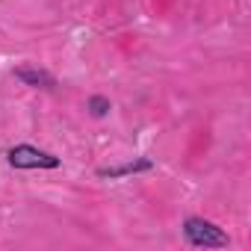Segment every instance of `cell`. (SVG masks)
<instances>
[{
	"label": "cell",
	"mask_w": 251,
	"mask_h": 251,
	"mask_svg": "<svg viewBox=\"0 0 251 251\" xmlns=\"http://www.w3.org/2000/svg\"><path fill=\"white\" fill-rule=\"evenodd\" d=\"M6 163H9L12 169H21V172H27V169H59V166H62V160H59L56 154L42 151V148H36V145H27V142L9 148V151H6Z\"/></svg>",
	"instance_id": "obj_2"
},
{
	"label": "cell",
	"mask_w": 251,
	"mask_h": 251,
	"mask_svg": "<svg viewBox=\"0 0 251 251\" xmlns=\"http://www.w3.org/2000/svg\"><path fill=\"white\" fill-rule=\"evenodd\" d=\"M86 109H89L95 118H103V115H109L112 100H109V98H103V95H92V98H89V103H86Z\"/></svg>",
	"instance_id": "obj_5"
},
{
	"label": "cell",
	"mask_w": 251,
	"mask_h": 251,
	"mask_svg": "<svg viewBox=\"0 0 251 251\" xmlns=\"http://www.w3.org/2000/svg\"><path fill=\"white\" fill-rule=\"evenodd\" d=\"M15 77H18L24 86H30V89H53V86H56L53 74L45 71V68H39V65H18V68H15Z\"/></svg>",
	"instance_id": "obj_4"
},
{
	"label": "cell",
	"mask_w": 251,
	"mask_h": 251,
	"mask_svg": "<svg viewBox=\"0 0 251 251\" xmlns=\"http://www.w3.org/2000/svg\"><path fill=\"white\" fill-rule=\"evenodd\" d=\"M151 169H154V160H151V157H136V160H130V163H121V166L98 169V177H103V180H118V177H130V175L151 172Z\"/></svg>",
	"instance_id": "obj_3"
},
{
	"label": "cell",
	"mask_w": 251,
	"mask_h": 251,
	"mask_svg": "<svg viewBox=\"0 0 251 251\" xmlns=\"http://www.w3.org/2000/svg\"><path fill=\"white\" fill-rule=\"evenodd\" d=\"M183 236H186V242L189 245H195V248H227V233L216 225V222H210V219H201V216H189L186 222H183Z\"/></svg>",
	"instance_id": "obj_1"
}]
</instances>
